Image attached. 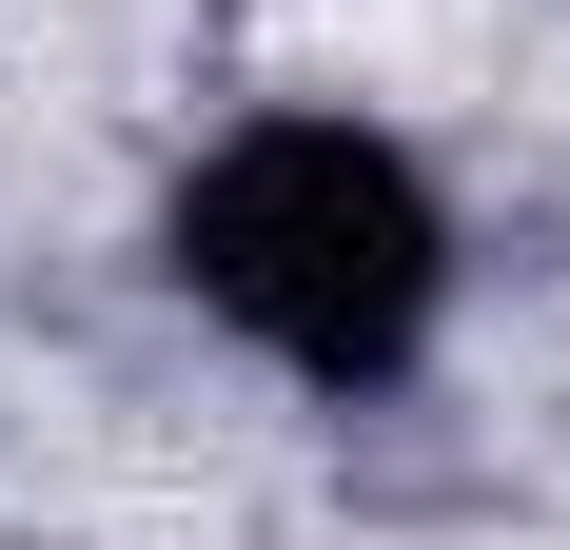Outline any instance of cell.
I'll use <instances>...</instances> for the list:
<instances>
[{
    "instance_id": "1",
    "label": "cell",
    "mask_w": 570,
    "mask_h": 550,
    "mask_svg": "<svg viewBox=\"0 0 570 550\" xmlns=\"http://www.w3.org/2000/svg\"><path fill=\"white\" fill-rule=\"evenodd\" d=\"M158 275L295 393H394L453 315V197L374 118H236L158 197Z\"/></svg>"
}]
</instances>
